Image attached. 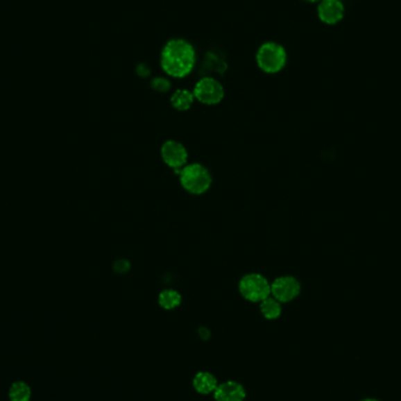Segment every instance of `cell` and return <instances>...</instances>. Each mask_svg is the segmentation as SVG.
I'll return each instance as SVG.
<instances>
[{"mask_svg":"<svg viewBox=\"0 0 401 401\" xmlns=\"http://www.w3.org/2000/svg\"><path fill=\"white\" fill-rule=\"evenodd\" d=\"M152 87L157 92H167L169 91L171 88V83L168 80L164 79V78H155V79L152 81Z\"/></svg>","mask_w":401,"mask_h":401,"instance_id":"obj_15","label":"cell"},{"mask_svg":"<svg viewBox=\"0 0 401 401\" xmlns=\"http://www.w3.org/2000/svg\"><path fill=\"white\" fill-rule=\"evenodd\" d=\"M182 303V296L176 290L167 289L159 295L160 307L164 310H174Z\"/></svg>","mask_w":401,"mask_h":401,"instance_id":"obj_12","label":"cell"},{"mask_svg":"<svg viewBox=\"0 0 401 401\" xmlns=\"http://www.w3.org/2000/svg\"><path fill=\"white\" fill-rule=\"evenodd\" d=\"M285 62H287V53L282 46L268 42L258 49L257 64L264 72H280Z\"/></svg>","mask_w":401,"mask_h":401,"instance_id":"obj_4","label":"cell"},{"mask_svg":"<svg viewBox=\"0 0 401 401\" xmlns=\"http://www.w3.org/2000/svg\"><path fill=\"white\" fill-rule=\"evenodd\" d=\"M8 398L10 401H31L32 391L26 382H15L10 387Z\"/></svg>","mask_w":401,"mask_h":401,"instance_id":"obj_14","label":"cell"},{"mask_svg":"<svg viewBox=\"0 0 401 401\" xmlns=\"http://www.w3.org/2000/svg\"><path fill=\"white\" fill-rule=\"evenodd\" d=\"M163 162L174 171L182 169L188 161V152L183 144L178 141H166L161 148Z\"/></svg>","mask_w":401,"mask_h":401,"instance_id":"obj_7","label":"cell"},{"mask_svg":"<svg viewBox=\"0 0 401 401\" xmlns=\"http://www.w3.org/2000/svg\"><path fill=\"white\" fill-rule=\"evenodd\" d=\"M259 309H261V314H263V317L268 321H275V319L280 318V314H282V303L278 302L275 297H270V296L264 300H262Z\"/></svg>","mask_w":401,"mask_h":401,"instance_id":"obj_11","label":"cell"},{"mask_svg":"<svg viewBox=\"0 0 401 401\" xmlns=\"http://www.w3.org/2000/svg\"><path fill=\"white\" fill-rule=\"evenodd\" d=\"M161 65L164 72L174 78L188 76L195 65V51L185 40H171L163 49Z\"/></svg>","mask_w":401,"mask_h":401,"instance_id":"obj_1","label":"cell"},{"mask_svg":"<svg viewBox=\"0 0 401 401\" xmlns=\"http://www.w3.org/2000/svg\"><path fill=\"white\" fill-rule=\"evenodd\" d=\"M360 401H380L379 399H375V398H365V399H361Z\"/></svg>","mask_w":401,"mask_h":401,"instance_id":"obj_17","label":"cell"},{"mask_svg":"<svg viewBox=\"0 0 401 401\" xmlns=\"http://www.w3.org/2000/svg\"><path fill=\"white\" fill-rule=\"evenodd\" d=\"M307 1H311V3H314V1H319V0H307Z\"/></svg>","mask_w":401,"mask_h":401,"instance_id":"obj_18","label":"cell"},{"mask_svg":"<svg viewBox=\"0 0 401 401\" xmlns=\"http://www.w3.org/2000/svg\"><path fill=\"white\" fill-rule=\"evenodd\" d=\"M194 96L205 105H216L224 98L223 86L212 78H203L194 88Z\"/></svg>","mask_w":401,"mask_h":401,"instance_id":"obj_5","label":"cell"},{"mask_svg":"<svg viewBox=\"0 0 401 401\" xmlns=\"http://www.w3.org/2000/svg\"><path fill=\"white\" fill-rule=\"evenodd\" d=\"M302 287L299 280L292 276L278 277L271 284V295L280 302L289 303L298 297Z\"/></svg>","mask_w":401,"mask_h":401,"instance_id":"obj_6","label":"cell"},{"mask_svg":"<svg viewBox=\"0 0 401 401\" xmlns=\"http://www.w3.org/2000/svg\"><path fill=\"white\" fill-rule=\"evenodd\" d=\"M246 398V389L235 380L221 382L214 392L215 401H244Z\"/></svg>","mask_w":401,"mask_h":401,"instance_id":"obj_8","label":"cell"},{"mask_svg":"<svg viewBox=\"0 0 401 401\" xmlns=\"http://www.w3.org/2000/svg\"><path fill=\"white\" fill-rule=\"evenodd\" d=\"M239 289L243 298L251 303H261L271 295V284L261 273H249L242 277Z\"/></svg>","mask_w":401,"mask_h":401,"instance_id":"obj_3","label":"cell"},{"mask_svg":"<svg viewBox=\"0 0 401 401\" xmlns=\"http://www.w3.org/2000/svg\"><path fill=\"white\" fill-rule=\"evenodd\" d=\"M181 185L188 193L200 195L205 193L212 186V175L208 169L200 163L185 166L180 173Z\"/></svg>","mask_w":401,"mask_h":401,"instance_id":"obj_2","label":"cell"},{"mask_svg":"<svg viewBox=\"0 0 401 401\" xmlns=\"http://www.w3.org/2000/svg\"><path fill=\"white\" fill-rule=\"evenodd\" d=\"M193 93H190L189 91L187 89H178V91L175 92L173 96H171V105L174 107L175 110H189L191 105L194 103Z\"/></svg>","mask_w":401,"mask_h":401,"instance_id":"obj_13","label":"cell"},{"mask_svg":"<svg viewBox=\"0 0 401 401\" xmlns=\"http://www.w3.org/2000/svg\"><path fill=\"white\" fill-rule=\"evenodd\" d=\"M129 269V263L125 259H121V261L117 262V264H115V270L118 271V273H126V271H128Z\"/></svg>","mask_w":401,"mask_h":401,"instance_id":"obj_16","label":"cell"},{"mask_svg":"<svg viewBox=\"0 0 401 401\" xmlns=\"http://www.w3.org/2000/svg\"><path fill=\"white\" fill-rule=\"evenodd\" d=\"M344 5L341 0H321L319 19L327 25H334L344 18Z\"/></svg>","mask_w":401,"mask_h":401,"instance_id":"obj_9","label":"cell"},{"mask_svg":"<svg viewBox=\"0 0 401 401\" xmlns=\"http://www.w3.org/2000/svg\"><path fill=\"white\" fill-rule=\"evenodd\" d=\"M217 386H219V380L210 372H198L193 378L194 390L202 395L214 394Z\"/></svg>","mask_w":401,"mask_h":401,"instance_id":"obj_10","label":"cell"}]
</instances>
